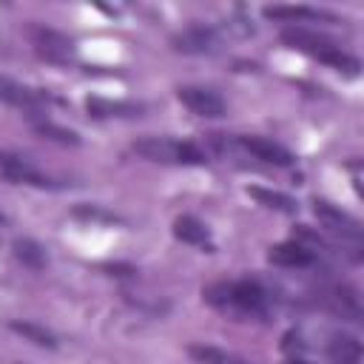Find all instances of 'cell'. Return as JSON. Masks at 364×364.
Instances as JSON below:
<instances>
[{
  "instance_id": "7a4b0ae2",
  "label": "cell",
  "mask_w": 364,
  "mask_h": 364,
  "mask_svg": "<svg viewBox=\"0 0 364 364\" xmlns=\"http://www.w3.org/2000/svg\"><path fill=\"white\" fill-rule=\"evenodd\" d=\"M282 40H284L290 48L304 51V54H310V57H316V60L327 63L330 68L344 71V74H350V77H355L358 68H361V63H358L355 57H350L347 51H341V46H336L330 37H321V34L307 31V28H301V26L284 28V31H282Z\"/></svg>"
},
{
  "instance_id": "9a60e30c",
  "label": "cell",
  "mask_w": 364,
  "mask_h": 364,
  "mask_svg": "<svg viewBox=\"0 0 364 364\" xmlns=\"http://www.w3.org/2000/svg\"><path fill=\"white\" fill-rule=\"evenodd\" d=\"M247 193H250L256 202H262V205H267V208H273V210L296 213V202H293L287 193H282V191H270V188H262V185H250Z\"/></svg>"
},
{
  "instance_id": "ba28073f",
  "label": "cell",
  "mask_w": 364,
  "mask_h": 364,
  "mask_svg": "<svg viewBox=\"0 0 364 364\" xmlns=\"http://www.w3.org/2000/svg\"><path fill=\"white\" fill-rule=\"evenodd\" d=\"M313 210H316V216H318L327 228H333L336 233H344V236H350V239H358V236H361L358 219H353L350 213L338 210L336 205H330V202H324V199H316V202H313Z\"/></svg>"
},
{
  "instance_id": "5b68a950",
  "label": "cell",
  "mask_w": 364,
  "mask_h": 364,
  "mask_svg": "<svg viewBox=\"0 0 364 364\" xmlns=\"http://www.w3.org/2000/svg\"><path fill=\"white\" fill-rule=\"evenodd\" d=\"M236 145L242 151H247L253 159H262V162H270V165H293V154L287 148H282L279 142H270L264 136H236Z\"/></svg>"
},
{
  "instance_id": "9c48e42d",
  "label": "cell",
  "mask_w": 364,
  "mask_h": 364,
  "mask_svg": "<svg viewBox=\"0 0 364 364\" xmlns=\"http://www.w3.org/2000/svg\"><path fill=\"white\" fill-rule=\"evenodd\" d=\"M267 259L279 267H310V264H316V253L310 247H304L301 242H282V245L270 247Z\"/></svg>"
},
{
  "instance_id": "ac0fdd59",
  "label": "cell",
  "mask_w": 364,
  "mask_h": 364,
  "mask_svg": "<svg viewBox=\"0 0 364 364\" xmlns=\"http://www.w3.org/2000/svg\"><path fill=\"white\" fill-rule=\"evenodd\" d=\"M31 128H34L43 139H54V142H60V145H80V136H77L74 131L60 128V125H54V122H48V119H34Z\"/></svg>"
},
{
  "instance_id": "7c38bea8",
  "label": "cell",
  "mask_w": 364,
  "mask_h": 364,
  "mask_svg": "<svg viewBox=\"0 0 364 364\" xmlns=\"http://www.w3.org/2000/svg\"><path fill=\"white\" fill-rule=\"evenodd\" d=\"M262 14L267 20H327L336 23V14H327L321 9H310V6H264Z\"/></svg>"
},
{
  "instance_id": "4fadbf2b",
  "label": "cell",
  "mask_w": 364,
  "mask_h": 364,
  "mask_svg": "<svg viewBox=\"0 0 364 364\" xmlns=\"http://www.w3.org/2000/svg\"><path fill=\"white\" fill-rule=\"evenodd\" d=\"M173 236H176L179 242H185V245H196V247L213 250V242H210L208 228H205L199 219H193V216H179V219L173 222Z\"/></svg>"
},
{
  "instance_id": "6da1fadb",
  "label": "cell",
  "mask_w": 364,
  "mask_h": 364,
  "mask_svg": "<svg viewBox=\"0 0 364 364\" xmlns=\"http://www.w3.org/2000/svg\"><path fill=\"white\" fill-rule=\"evenodd\" d=\"M205 301L233 313V316H250V318H264L270 310V299L267 290L259 282L250 279H239V282H216L210 287H205Z\"/></svg>"
},
{
  "instance_id": "3957f363",
  "label": "cell",
  "mask_w": 364,
  "mask_h": 364,
  "mask_svg": "<svg viewBox=\"0 0 364 364\" xmlns=\"http://www.w3.org/2000/svg\"><path fill=\"white\" fill-rule=\"evenodd\" d=\"M134 154L151 162H171V165H205L208 154L193 142H179L168 136H145L134 142Z\"/></svg>"
},
{
  "instance_id": "52a82bcc",
  "label": "cell",
  "mask_w": 364,
  "mask_h": 364,
  "mask_svg": "<svg viewBox=\"0 0 364 364\" xmlns=\"http://www.w3.org/2000/svg\"><path fill=\"white\" fill-rule=\"evenodd\" d=\"M85 111L94 119H111V117H142L145 105L128 102V100H105V97H88Z\"/></svg>"
},
{
  "instance_id": "277c9868",
  "label": "cell",
  "mask_w": 364,
  "mask_h": 364,
  "mask_svg": "<svg viewBox=\"0 0 364 364\" xmlns=\"http://www.w3.org/2000/svg\"><path fill=\"white\" fill-rule=\"evenodd\" d=\"M176 97H179V102L191 111V114H196V117H210V119H216V117H225V100L213 91V88H205V85H182L179 91H176Z\"/></svg>"
},
{
  "instance_id": "d6986e66",
  "label": "cell",
  "mask_w": 364,
  "mask_h": 364,
  "mask_svg": "<svg viewBox=\"0 0 364 364\" xmlns=\"http://www.w3.org/2000/svg\"><path fill=\"white\" fill-rule=\"evenodd\" d=\"M188 353H191L199 364H242L239 358H233L230 353H225V350H219V347H213V344H191Z\"/></svg>"
},
{
  "instance_id": "5bb4252c",
  "label": "cell",
  "mask_w": 364,
  "mask_h": 364,
  "mask_svg": "<svg viewBox=\"0 0 364 364\" xmlns=\"http://www.w3.org/2000/svg\"><path fill=\"white\" fill-rule=\"evenodd\" d=\"M330 304L341 318L361 321V301H358V293L353 287H336L330 296Z\"/></svg>"
},
{
  "instance_id": "8fae6325",
  "label": "cell",
  "mask_w": 364,
  "mask_h": 364,
  "mask_svg": "<svg viewBox=\"0 0 364 364\" xmlns=\"http://www.w3.org/2000/svg\"><path fill=\"white\" fill-rule=\"evenodd\" d=\"M0 100L9 102V105H14V108H28V111L31 108H40L46 102V97L40 91L26 88V85H20V82H14L9 77H0Z\"/></svg>"
},
{
  "instance_id": "2e32d148",
  "label": "cell",
  "mask_w": 364,
  "mask_h": 364,
  "mask_svg": "<svg viewBox=\"0 0 364 364\" xmlns=\"http://www.w3.org/2000/svg\"><path fill=\"white\" fill-rule=\"evenodd\" d=\"M14 256L26 264V267H31V270H43L46 264H48V256H46V250L34 242V239H14Z\"/></svg>"
},
{
  "instance_id": "ffe728a7",
  "label": "cell",
  "mask_w": 364,
  "mask_h": 364,
  "mask_svg": "<svg viewBox=\"0 0 364 364\" xmlns=\"http://www.w3.org/2000/svg\"><path fill=\"white\" fill-rule=\"evenodd\" d=\"M74 213L82 216V219H100V222H111V219H114V216H108V213H102V210H97V208H77Z\"/></svg>"
},
{
  "instance_id": "e0dca14e",
  "label": "cell",
  "mask_w": 364,
  "mask_h": 364,
  "mask_svg": "<svg viewBox=\"0 0 364 364\" xmlns=\"http://www.w3.org/2000/svg\"><path fill=\"white\" fill-rule=\"evenodd\" d=\"M9 327H11L17 336H23L26 341L37 344V347H57V336H54L51 330H46L43 324H37V321H11Z\"/></svg>"
},
{
  "instance_id": "44dd1931",
  "label": "cell",
  "mask_w": 364,
  "mask_h": 364,
  "mask_svg": "<svg viewBox=\"0 0 364 364\" xmlns=\"http://www.w3.org/2000/svg\"><path fill=\"white\" fill-rule=\"evenodd\" d=\"M290 364H307L304 358H290Z\"/></svg>"
},
{
  "instance_id": "30bf717a",
  "label": "cell",
  "mask_w": 364,
  "mask_h": 364,
  "mask_svg": "<svg viewBox=\"0 0 364 364\" xmlns=\"http://www.w3.org/2000/svg\"><path fill=\"white\" fill-rule=\"evenodd\" d=\"M327 355L333 364H361V341L350 333H333L327 341Z\"/></svg>"
},
{
  "instance_id": "8992f818",
  "label": "cell",
  "mask_w": 364,
  "mask_h": 364,
  "mask_svg": "<svg viewBox=\"0 0 364 364\" xmlns=\"http://www.w3.org/2000/svg\"><path fill=\"white\" fill-rule=\"evenodd\" d=\"M219 46V34L208 26H191L173 37V48L182 54H210Z\"/></svg>"
}]
</instances>
